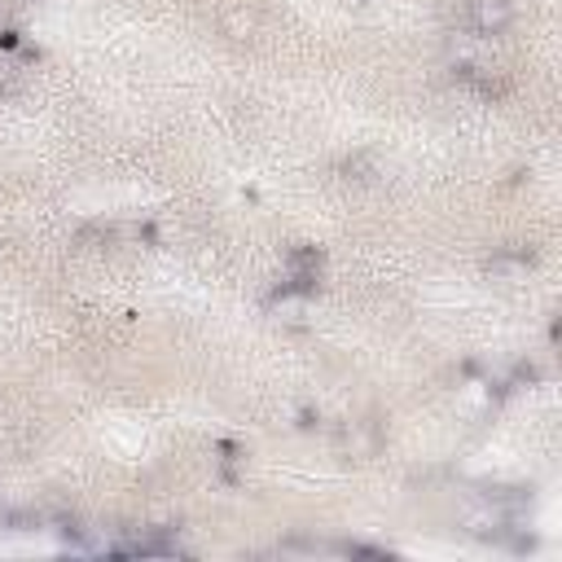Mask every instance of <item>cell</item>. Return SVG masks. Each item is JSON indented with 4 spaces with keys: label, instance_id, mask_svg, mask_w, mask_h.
Returning <instances> with one entry per match:
<instances>
[{
    "label": "cell",
    "instance_id": "cell-1",
    "mask_svg": "<svg viewBox=\"0 0 562 562\" xmlns=\"http://www.w3.org/2000/svg\"><path fill=\"white\" fill-rule=\"evenodd\" d=\"M321 285V250H312V246H299L294 255H290V263H285V281H281V290H290V294H312Z\"/></svg>",
    "mask_w": 562,
    "mask_h": 562
},
{
    "label": "cell",
    "instance_id": "cell-2",
    "mask_svg": "<svg viewBox=\"0 0 562 562\" xmlns=\"http://www.w3.org/2000/svg\"><path fill=\"white\" fill-rule=\"evenodd\" d=\"M514 22L509 0H470V31L474 35H501Z\"/></svg>",
    "mask_w": 562,
    "mask_h": 562
}]
</instances>
